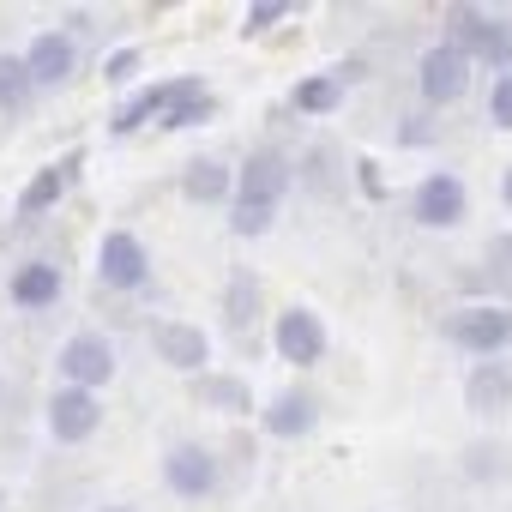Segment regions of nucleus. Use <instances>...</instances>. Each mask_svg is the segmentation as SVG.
Wrapping results in <instances>:
<instances>
[{
  "label": "nucleus",
  "instance_id": "7",
  "mask_svg": "<svg viewBox=\"0 0 512 512\" xmlns=\"http://www.w3.org/2000/svg\"><path fill=\"white\" fill-rule=\"evenodd\" d=\"M97 278H103L109 290H139V284L151 278V253H145V241L127 235V229H109L103 247H97Z\"/></svg>",
  "mask_w": 512,
  "mask_h": 512
},
{
  "label": "nucleus",
  "instance_id": "21",
  "mask_svg": "<svg viewBox=\"0 0 512 512\" xmlns=\"http://www.w3.org/2000/svg\"><path fill=\"white\" fill-rule=\"evenodd\" d=\"M211 115H217V97L199 79H187V91L175 97V109L163 115V127H193V121H211Z\"/></svg>",
  "mask_w": 512,
  "mask_h": 512
},
{
  "label": "nucleus",
  "instance_id": "6",
  "mask_svg": "<svg viewBox=\"0 0 512 512\" xmlns=\"http://www.w3.org/2000/svg\"><path fill=\"white\" fill-rule=\"evenodd\" d=\"M272 350L290 362V368H314L326 356V320L314 308H284L278 326H272Z\"/></svg>",
  "mask_w": 512,
  "mask_h": 512
},
{
  "label": "nucleus",
  "instance_id": "18",
  "mask_svg": "<svg viewBox=\"0 0 512 512\" xmlns=\"http://www.w3.org/2000/svg\"><path fill=\"white\" fill-rule=\"evenodd\" d=\"M223 320H229L235 332H247L253 320H260V278H253V272H235V278H229V290H223Z\"/></svg>",
  "mask_w": 512,
  "mask_h": 512
},
{
  "label": "nucleus",
  "instance_id": "2",
  "mask_svg": "<svg viewBox=\"0 0 512 512\" xmlns=\"http://www.w3.org/2000/svg\"><path fill=\"white\" fill-rule=\"evenodd\" d=\"M446 338L464 356H476V362H500V350L512 344V308H500V302H464V308H452Z\"/></svg>",
  "mask_w": 512,
  "mask_h": 512
},
{
  "label": "nucleus",
  "instance_id": "29",
  "mask_svg": "<svg viewBox=\"0 0 512 512\" xmlns=\"http://www.w3.org/2000/svg\"><path fill=\"white\" fill-rule=\"evenodd\" d=\"M500 199H506V211H512V163H506V175H500Z\"/></svg>",
  "mask_w": 512,
  "mask_h": 512
},
{
  "label": "nucleus",
  "instance_id": "22",
  "mask_svg": "<svg viewBox=\"0 0 512 512\" xmlns=\"http://www.w3.org/2000/svg\"><path fill=\"white\" fill-rule=\"evenodd\" d=\"M31 67H25V55H0V109H25L31 103Z\"/></svg>",
  "mask_w": 512,
  "mask_h": 512
},
{
  "label": "nucleus",
  "instance_id": "1",
  "mask_svg": "<svg viewBox=\"0 0 512 512\" xmlns=\"http://www.w3.org/2000/svg\"><path fill=\"white\" fill-rule=\"evenodd\" d=\"M446 43L464 49L470 67H494V79L512 73V25L482 13V7H452L446 13Z\"/></svg>",
  "mask_w": 512,
  "mask_h": 512
},
{
  "label": "nucleus",
  "instance_id": "20",
  "mask_svg": "<svg viewBox=\"0 0 512 512\" xmlns=\"http://www.w3.org/2000/svg\"><path fill=\"white\" fill-rule=\"evenodd\" d=\"M193 398L211 404V410H247V404H253L247 380H235V374H199V380H193Z\"/></svg>",
  "mask_w": 512,
  "mask_h": 512
},
{
  "label": "nucleus",
  "instance_id": "15",
  "mask_svg": "<svg viewBox=\"0 0 512 512\" xmlns=\"http://www.w3.org/2000/svg\"><path fill=\"white\" fill-rule=\"evenodd\" d=\"M181 193L193 205H217V199H235V169L217 163V157H199L187 175H181Z\"/></svg>",
  "mask_w": 512,
  "mask_h": 512
},
{
  "label": "nucleus",
  "instance_id": "5",
  "mask_svg": "<svg viewBox=\"0 0 512 512\" xmlns=\"http://www.w3.org/2000/svg\"><path fill=\"white\" fill-rule=\"evenodd\" d=\"M290 193V157L284 151H253L235 175V199L229 205H253V211H278V199Z\"/></svg>",
  "mask_w": 512,
  "mask_h": 512
},
{
  "label": "nucleus",
  "instance_id": "13",
  "mask_svg": "<svg viewBox=\"0 0 512 512\" xmlns=\"http://www.w3.org/2000/svg\"><path fill=\"white\" fill-rule=\"evenodd\" d=\"M25 67H31V85H67L73 79V37L67 31H43L31 43V55H25Z\"/></svg>",
  "mask_w": 512,
  "mask_h": 512
},
{
  "label": "nucleus",
  "instance_id": "17",
  "mask_svg": "<svg viewBox=\"0 0 512 512\" xmlns=\"http://www.w3.org/2000/svg\"><path fill=\"white\" fill-rule=\"evenodd\" d=\"M187 91V79H175V85H151V91H139L121 115H115V133H133V127H145L151 115H169L175 109V97Z\"/></svg>",
  "mask_w": 512,
  "mask_h": 512
},
{
  "label": "nucleus",
  "instance_id": "8",
  "mask_svg": "<svg viewBox=\"0 0 512 512\" xmlns=\"http://www.w3.org/2000/svg\"><path fill=\"white\" fill-rule=\"evenodd\" d=\"M163 482H169V494H181V500H211L217 482H223V470H217V458H211L205 446H169V452H163Z\"/></svg>",
  "mask_w": 512,
  "mask_h": 512
},
{
  "label": "nucleus",
  "instance_id": "30",
  "mask_svg": "<svg viewBox=\"0 0 512 512\" xmlns=\"http://www.w3.org/2000/svg\"><path fill=\"white\" fill-rule=\"evenodd\" d=\"M103 512H133V506H103Z\"/></svg>",
  "mask_w": 512,
  "mask_h": 512
},
{
  "label": "nucleus",
  "instance_id": "26",
  "mask_svg": "<svg viewBox=\"0 0 512 512\" xmlns=\"http://www.w3.org/2000/svg\"><path fill=\"white\" fill-rule=\"evenodd\" d=\"M464 470H470V476H500V446H494V440H482V446H470V458H464Z\"/></svg>",
  "mask_w": 512,
  "mask_h": 512
},
{
  "label": "nucleus",
  "instance_id": "28",
  "mask_svg": "<svg viewBox=\"0 0 512 512\" xmlns=\"http://www.w3.org/2000/svg\"><path fill=\"white\" fill-rule=\"evenodd\" d=\"M488 272L494 278H512V235H494L488 241Z\"/></svg>",
  "mask_w": 512,
  "mask_h": 512
},
{
  "label": "nucleus",
  "instance_id": "23",
  "mask_svg": "<svg viewBox=\"0 0 512 512\" xmlns=\"http://www.w3.org/2000/svg\"><path fill=\"white\" fill-rule=\"evenodd\" d=\"M67 181H73V163H61V169H43V175H37L25 193H19V211H25V217H37L43 205H55V199H61V187H67Z\"/></svg>",
  "mask_w": 512,
  "mask_h": 512
},
{
  "label": "nucleus",
  "instance_id": "14",
  "mask_svg": "<svg viewBox=\"0 0 512 512\" xmlns=\"http://www.w3.org/2000/svg\"><path fill=\"white\" fill-rule=\"evenodd\" d=\"M314 422H320V404L302 386L266 404V434H278V440H302V434H314Z\"/></svg>",
  "mask_w": 512,
  "mask_h": 512
},
{
  "label": "nucleus",
  "instance_id": "10",
  "mask_svg": "<svg viewBox=\"0 0 512 512\" xmlns=\"http://www.w3.org/2000/svg\"><path fill=\"white\" fill-rule=\"evenodd\" d=\"M97 422H103L97 392H85V386H61V392H49V434H55L61 446L91 440V434H97Z\"/></svg>",
  "mask_w": 512,
  "mask_h": 512
},
{
  "label": "nucleus",
  "instance_id": "4",
  "mask_svg": "<svg viewBox=\"0 0 512 512\" xmlns=\"http://www.w3.org/2000/svg\"><path fill=\"white\" fill-rule=\"evenodd\" d=\"M464 211H470V187H464L452 169L422 175V181H416V193H410V217H416L422 229H458V223H464Z\"/></svg>",
  "mask_w": 512,
  "mask_h": 512
},
{
  "label": "nucleus",
  "instance_id": "19",
  "mask_svg": "<svg viewBox=\"0 0 512 512\" xmlns=\"http://www.w3.org/2000/svg\"><path fill=\"white\" fill-rule=\"evenodd\" d=\"M290 103H296L302 115H338V103H344V79H338V73H314V79H302V85L290 91Z\"/></svg>",
  "mask_w": 512,
  "mask_h": 512
},
{
  "label": "nucleus",
  "instance_id": "11",
  "mask_svg": "<svg viewBox=\"0 0 512 512\" xmlns=\"http://www.w3.org/2000/svg\"><path fill=\"white\" fill-rule=\"evenodd\" d=\"M151 350H157L169 368H181V374H199V368H205V356H211L205 332H199V326H187V320H163V326L151 332Z\"/></svg>",
  "mask_w": 512,
  "mask_h": 512
},
{
  "label": "nucleus",
  "instance_id": "27",
  "mask_svg": "<svg viewBox=\"0 0 512 512\" xmlns=\"http://www.w3.org/2000/svg\"><path fill=\"white\" fill-rule=\"evenodd\" d=\"M103 73H109V85H127V79H133V73H139V49H115V55H109V67H103Z\"/></svg>",
  "mask_w": 512,
  "mask_h": 512
},
{
  "label": "nucleus",
  "instance_id": "24",
  "mask_svg": "<svg viewBox=\"0 0 512 512\" xmlns=\"http://www.w3.org/2000/svg\"><path fill=\"white\" fill-rule=\"evenodd\" d=\"M488 121H494L500 133H512V73H500V79L488 85Z\"/></svg>",
  "mask_w": 512,
  "mask_h": 512
},
{
  "label": "nucleus",
  "instance_id": "9",
  "mask_svg": "<svg viewBox=\"0 0 512 512\" xmlns=\"http://www.w3.org/2000/svg\"><path fill=\"white\" fill-rule=\"evenodd\" d=\"M55 362H61L67 386H85V392H97V386H109V380H115V350H109V338H97V332L67 338Z\"/></svg>",
  "mask_w": 512,
  "mask_h": 512
},
{
  "label": "nucleus",
  "instance_id": "3",
  "mask_svg": "<svg viewBox=\"0 0 512 512\" xmlns=\"http://www.w3.org/2000/svg\"><path fill=\"white\" fill-rule=\"evenodd\" d=\"M470 55L464 49H452L446 37L434 43V49H422V61H416V91H422V103L428 109H446V103H458L464 91H470Z\"/></svg>",
  "mask_w": 512,
  "mask_h": 512
},
{
  "label": "nucleus",
  "instance_id": "12",
  "mask_svg": "<svg viewBox=\"0 0 512 512\" xmlns=\"http://www.w3.org/2000/svg\"><path fill=\"white\" fill-rule=\"evenodd\" d=\"M464 404H470L476 416H500V410L512 404V368H506V362H476V368L464 374Z\"/></svg>",
  "mask_w": 512,
  "mask_h": 512
},
{
  "label": "nucleus",
  "instance_id": "25",
  "mask_svg": "<svg viewBox=\"0 0 512 512\" xmlns=\"http://www.w3.org/2000/svg\"><path fill=\"white\" fill-rule=\"evenodd\" d=\"M278 19H290L284 0H260V7H247V13H241V31H247V37H260V31H272Z\"/></svg>",
  "mask_w": 512,
  "mask_h": 512
},
{
  "label": "nucleus",
  "instance_id": "16",
  "mask_svg": "<svg viewBox=\"0 0 512 512\" xmlns=\"http://www.w3.org/2000/svg\"><path fill=\"white\" fill-rule=\"evenodd\" d=\"M55 296H61V266L25 260V266L13 272V302H19V308H49Z\"/></svg>",
  "mask_w": 512,
  "mask_h": 512
}]
</instances>
